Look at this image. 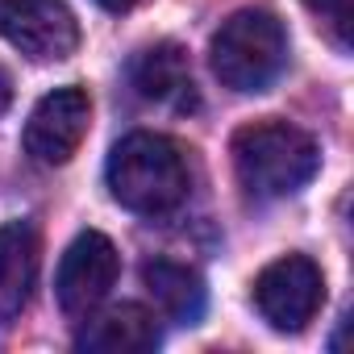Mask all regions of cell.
<instances>
[{
    "mask_svg": "<svg viewBox=\"0 0 354 354\" xmlns=\"http://www.w3.org/2000/svg\"><path fill=\"white\" fill-rule=\"evenodd\" d=\"M230 154H234L238 184L259 201H279L300 192L321 167L317 142L300 125H288L279 117L242 125L230 142Z\"/></svg>",
    "mask_w": 354,
    "mask_h": 354,
    "instance_id": "obj_1",
    "label": "cell"
},
{
    "mask_svg": "<svg viewBox=\"0 0 354 354\" xmlns=\"http://www.w3.org/2000/svg\"><path fill=\"white\" fill-rule=\"evenodd\" d=\"M109 192L121 209L142 217H162L188 196V158L162 133H129L113 146L104 167Z\"/></svg>",
    "mask_w": 354,
    "mask_h": 354,
    "instance_id": "obj_2",
    "label": "cell"
},
{
    "mask_svg": "<svg viewBox=\"0 0 354 354\" xmlns=\"http://www.w3.org/2000/svg\"><path fill=\"white\" fill-rule=\"evenodd\" d=\"M209 63L230 92H267L288 63V34L263 9H238L213 34Z\"/></svg>",
    "mask_w": 354,
    "mask_h": 354,
    "instance_id": "obj_3",
    "label": "cell"
},
{
    "mask_svg": "<svg viewBox=\"0 0 354 354\" xmlns=\"http://www.w3.org/2000/svg\"><path fill=\"white\" fill-rule=\"evenodd\" d=\"M321 300H325L321 267L313 259H304V254L275 259L254 279V304H259L263 321L271 329H279V333H300L317 317Z\"/></svg>",
    "mask_w": 354,
    "mask_h": 354,
    "instance_id": "obj_4",
    "label": "cell"
},
{
    "mask_svg": "<svg viewBox=\"0 0 354 354\" xmlns=\"http://www.w3.org/2000/svg\"><path fill=\"white\" fill-rule=\"evenodd\" d=\"M0 38L34 63H59L80 46V21L67 0H0Z\"/></svg>",
    "mask_w": 354,
    "mask_h": 354,
    "instance_id": "obj_5",
    "label": "cell"
},
{
    "mask_svg": "<svg viewBox=\"0 0 354 354\" xmlns=\"http://www.w3.org/2000/svg\"><path fill=\"white\" fill-rule=\"evenodd\" d=\"M117 275H121V254H117V246H113L104 234H96V230L80 234V238L67 246V254H63V263H59V275H55L59 308H63L67 317H75V321L92 317V313L104 304V296L113 292Z\"/></svg>",
    "mask_w": 354,
    "mask_h": 354,
    "instance_id": "obj_6",
    "label": "cell"
},
{
    "mask_svg": "<svg viewBox=\"0 0 354 354\" xmlns=\"http://www.w3.org/2000/svg\"><path fill=\"white\" fill-rule=\"evenodd\" d=\"M88 125H92L88 92L75 84L55 88L34 104V113L26 121V154L42 167H63V162H71V154L88 138Z\"/></svg>",
    "mask_w": 354,
    "mask_h": 354,
    "instance_id": "obj_7",
    "label": "cell"
},
{
    "mask_svg": "<svg viewBox=\"0 0 354 354\" xmlns=\"http://www.w3.org/2000/svg\"><path fill=\"white\" fill-rule=\"evenodd\" d=\"M38 283V234L30 221L0 225V325L26 313Z\"/></svg>",
    "mask_w": 354,
    "mask_h": 354,
    "instance_id": "obj_8",
    "label": "cell"
},
{
    "mask_svg": "<svg viewBox=\"0 0 354 354\" xmlns=\"http://www.w3.org/2000/svg\"><path fill=\"white\" fill-rule=\"evenodd\" d=\"M75 346L88 354H150L158 346V321L142 304H117L92 317L80 329Z\"/></svg>",
    "mask_w": 354,
    "mask_h": 354,
    "instance_id": "obj_9",
    "label": "cell"
},
{
    "mask_svg": "<svg viewBox=\"0 0 354 354\" xmlns=\"http://www.w3.org/2000/svg\"><path fill=\"white\" fill-rule=\"evenodd\" d=\"M129 80H133L138 96L142 100H154V104L188 109L196 100L188 55H184V46H175V42H158V46L142 50L133 59V67H129Z\"/></svg>",
    "mask_w": 354,
    "mask_h": 354,
    "instance_id": "obj_10",
    "label": "cell"
},
{
    "mask_svg": "<svg viewBox=\"0 0 354 354\" xmlns=\"http://www.w3.org/2000/svg\"><path fill=\"white\" fill-rule=\"evenodd\" d=\"M142 279L150 288V296L158 300V308L171 317V321H184V325H196L205 317V304H209V292H205V279L184 267V263H171V259H154L142 267Z\"/></svg>",
    "mask_w": 354,
    "mask_h": 354,
    "instance_id": "obj_11",
    "label": "cell"
},
{
    "mask_svg": "<svg viewBox=\"0 0 354 354\" xmlns=\"http://www.w3.org/2000/svg\"><path fill=\"white\" fill-rule=\"evenodd\" d=\"M304 9L325 21L333 42L346 50L350 46V26H354V0H304Z\"/></svg>",
    "mask_w": 354,
    "mask_h": 354,
    "instance_id": "obj_12",
    "label": "cell"
},
{
    "mask_svg": "<svg viewBox=\"0 0 354 354\" xmlns=\"http://www.w3.org/2000/svg\"><path fill=\"white\" fill-rule=\"evenodd\" d=\"M9 104H13V80H9L5 67H0V117L9 113Z\"/></svg>",
    "mask_w": 354,
    "mask_h": 354,
    "instance_id": "obj_13",
    "label": "cell"
},
{
    "mask_svg": "<svg viewBox=\"0 0 354 354\" xmlns=\"http://www.w3.org/2000/svg\"><path fill=\"white\" fill-rule=\"evenodd\" d=\"M100 9H109V13H125V9H133V5H142V0H96Z\"/></svg>",
    "mask_w": 354,
    "mask_h": 354,
    "instance_id": "obj_14",
    "label": "cell"
}]
</instances>
